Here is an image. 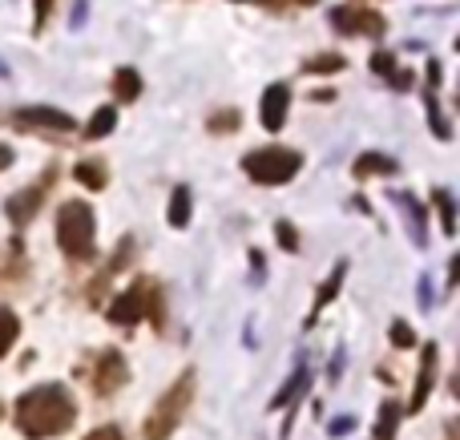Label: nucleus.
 Listing matches in <instances>:
<instances>
[{"label": "nucleus", "instance_id": "1", "mask_svg": "<svg viewBox=\"0 0 460 440\" xmlns=\"http://www.w3.org/2000/svg\"><path fill=\"white\" fill-rule=\"evenodd\" d=\"M77 420V404H73L65 384H40L16 400V428L29 440L61 436Z\"/></svg>", "mask_w": 460, "mask_h": 440}, {"label": "nucleus", "instance_id": "2", "mask_svg": "<svg viewBox=\"0 0 460 440\" xmlns=\"http://www.w3.org/2000/svg\"><path fill=\"white\" fill-rule=\"evenodd\" d=\"M97 226H93V210L89 202H65L61 215H57V242L73 263H85L97 251Z\"/></svg>", "mask_w": 460, "mask_h": 440}, {"label": "nucleus", "instance_id": "3", "mask_svg": "<svg viewBox=\"0 0 460 440\" xmlns=\"http://www.w3.org/2000/svg\"><path fill=\"white\" fill-rule=\"evenodd\" d=\"M105 315H110L113 323H121V328H134V323H142L146 315H150L162 328V287L154 279H137L134 287L121 291V295L105 307Z\"/></svg>", "mask_w": 460, "mask_h": 440}, {"label": "nucleus", "instance_id": "4", "mask_svg": "<svg viewBox=\"0 0 460 440\" xmlns=\"http://www.w3.org/2000/svg\"><path fill=\"white\" fill-rule=\"evenodd\" d=\"M243 170L259 186H283L303 170V158H299V150H287V145H267V150L246 154Z\"/></svg>", "mask_w": 460, "mask_h": 440}, {"label": "nucleus", "instance_id": "5", "mask_svg": "<svg viewBox=\"0 0 460 440\" xmlns=\"http://www.w3.org/2000/svg\"><path fill=\"white\" fill-rule=\"evenodd\" d=\"M190 400H194V372H186V376L158 400V409L146 417V440H166L178 425H182Z\"/></svg>", "mask_w": 460, "mask_h": 440}, {"label": "nucleus", "instance_id": "6", "mask_svg": "<svg viewBox=\"0 0 460 440\" xmlns=\"http://www.w3.org/2000/svg\"><path fill=\"white\" fill-rule=\"evenodd\" d=\"M126 376H129V368H126V360H121L118 348L97 352L93 364H89V384H93L97 396H113L121 384H126Z\"/></svg>", "mask_w": 460, "mask_h": 440}, {"label": "nucleus", "instance_id": "7", "mask_svg": "<svg viewBox=\"0 0 460 440\" xmlns=\"http://www.w3.org/2000/svg\"><path fill=\"white\" fill-rule=\"evenodd\" d=\"M332 24L340 32H367V37H384V29H388V21H384L376 8H356V4H340L332 8Z\"/></svg>", "mask_w": 460, "mask_h": 440}, {"label": "nucleus", "instance_id": "8", "mask_svg": "<svg viewBox=\"0 0 460 440\" xmlns=\"http://www.w3.org/2000/svg\"><path fill=\"white\" fill-rule=\"evenodd\" d=\"M16 129H53V134H73V118L61 110H49V105H24L13 113Z\"/></svg>", "mask_w": 460, "mask_h": 440}, {"label": "nucleus", "instance_id": "9", "mask_svg": "<svg viewBox=\"0 0 460 440\" xmlns=\"http://www.w3.org/2000/svg\"><path fill=\"white\" fill-rule=\"evenodd\" d=\"M53 178H57V174H53V170H49V174L40 178V182H32L29 190L13 194V198L4 202V215L13 218L16 226H24V223H29V218H32V215H37V210H40V202H45V194H49V186H53Z\"/></svg>", "mask_w": 460, "mask_h": 440}, {"label": "nucleus", "instance_id": "10", "mask_svg": "<svg viewBox=\"0 0 460 440\" xmlns=\"http://www.w3.org/2000/svg\"><path fill=\"white\" fill-rule=\"evenodd\" d=\"M287 105H291V89H287V85H267V93H262V110H259V118H262V126H267L270 134H279V129H283V121H287Z\"/></svg>", "mask_w": 460, "mask_h": 440}, {"label": "nucleus", "instance_id": "11", "mask_svg": "<svg viewBox=\"0 0 460 440\" xmlns=\"http://www.w3.org/2000/svg\"><path fill=\"white\" fill-rule=\"evenodd\" d=\"M432 384H437V344L424 348V360H420V376H416V392H412V412L424 409V400H429Z\"/></svg>", "mask_w": 460, "mask_h": 440}, {"label": "nucleus", "instance_id": "12", "mask_svg": "<svg viewBox=\"0 0 460 440\" xmlns=\"http://www.w3.org/2000/svg\"><path fill=\"white\" fill-rule=\"evenodd\" d=\"M392 202H396V207L404 210L408 231H412V242H416V247H424V234H429V226H424V207L412 198V194H396Z\"/></svg>", "mask_w": 460, "mask_h": 440}, {"label": "nucleus", "instance_id": "13", "mask_svg": "<svg viewBox=\"0 0 460 440\" xmlns=\"http://www.w3.org/2000/svg\"><path fill=\"white\" fill-rule=\"evenodd\" d=\"M396 170L400 166L392 158H384V154H359L351 174H356V178H388V174H396Z\"/></svg>", "mask_w": 460, "mask_h": 440}, {"label": "nucleus", "instance_id": "14", "mask_svg": "<svg viewBox=\"0 0 460 440\" xmlns=\"http://www.w3.org/2000/svg\"><path fill=\"white\" fill-rule=\"evenodd\" d=\"M372 69L380 73V77L388 81V85H396V89H408V85H412V77H408V73L400 69L396 57H392V53H376V57H372Z\"/></svg>", "mask_w": 460, "mask_h": 440}, {"label": "nucleus", "instance_id": "15", "mask_svg": "<svg viewBox=\"0 0 460 440\" xmlns=\"http://www.w3.org/2000/svg\"><path fill=\"white\" fill-rule=\"evenodd\" d=\"M142 93V77H137V69H118L113 73V97H118V101H134V97Z\"/></svg>", "mask_w": 460, "mask_h": 440}, {"label": "nucleus", "instance_id": "16", "mask_svg": "<svg viewBox=\"0 0 460 440\" xmlns=\"http://www.w3.org/2000/svg\"><path fill=\"white\" fill-rule=\"evenodd\" d=\"M73 178H77L81 186H89V190H102V186L110 182V170H105L102 162H77V166H73Z\"/></svg>", "mask_w": 460, "mask_h": 440}, {"label": "nucleus", "instance_id": "17", "mask_svg": "<svg viewBox=\"0 0 460 440\" xmlns=\"http://www.w3.org/2000/svg\"><path fill=\"white\" fill-rule=\"evenodd\" d=\"M113 126H118V110H113V105H102V110L93 113V121L85 126V137L89 142H97V137H105Z\"/></svg>", "mask_w": 460, "mask_h": 440}, {"label": "nucleus", "instance_id": "18", "mask_svg": "<svg viewBox=\"0 0 460 440\" xmlns=\"http://www.w3.org/2000/svg\"><path fill=\"white\" fill-rule=\"evenodd\" d=\"M396 425H400V404L388 400L380 409V425H376V440H396Z\"/></svg>", "mask_w": 460, "mask_h": 440}, {"label": "nucleus", "instance_id": "19", "mask_svg": "<svg viewBox=\"0 0 460 440\" xmlns=\"http://www.w3.org/2000/svg\"><path fill=\"white\" fill-rule=\"evenodd\" d=\"M190 223V190L178 186L174 198H170V226H186Z\"/></svg>", "mask_w": 460, "mask_h": 440}, {"label": "nucleus", "instance_id": "20", "mask_svg": "<svg viewBox=\"0 0 460 440\" xmlns=\"http://www.w3.org/2000/svg\"><path fill=\"white\" fill-rule=\"evenodd\" d=\"M16 331H21V320L8 307H0V356H8V348L16 344Z\"/></svg>", "mask_w": 460, "mask_h": 440}, {"label": "nucleus", "instance_id": "21", "mask_svg": "<svg viewBox=\"0 0 460 440\" xmlns=\"http://www.w3.org/2000/svg\"><path fill=\"white\" fill-rule=\"evenodd\" d=\"M432 198H437V210H440V223H445V234H453V231H456V218H453V194H448V190H437Z\"/></svg>", "mask_w": 460, "mask_h": 440}, {"label": "nucleus", "instance_id": "22", "mask_svg": "<svg viewBox=\"0 0 460 440\" xmlns=\"http://www.w3.org/2000/svg\"><path fill=\"white\" fill-rule=\"evenodd\" d=\"M307 73H332V69H343V57L340 53H323V57H311L307 65H303Z\"/></svg>", "mask_w": 460, "mask_h": 440}, {"label": "nucleus", "instance_id": "23", "mask_svg": "<svg viewBox=\"0 0 460 440\" xmlns=\"http://www.w3.org/2000/svg\"><path fill=\"white\" fill-rule=\"evenodd\" d=\"M307 380H311V376H307V368H299V372L291 376V384H287L283 392L275 396V404H291V400H295V392H303V388H307Z\"/></svg>", "mask_w": 460, "mask_h": 440}, {"label": "nucleus", "instance_id": "24", "mask_svg": "<svg viewBox=\"0 0 460 440\" xmlns=\"http://www.w3.org/2000/svg\"><path fill=\"white\" fill-rule=\"evenodd\" d=\"M340 279H343V263L335 267V275H332V279L323 283V291H319V299H315V312H323V307H327V304H332V299H335V291H340Z\"/></svg>", "mask_w": 460, "mask_h": 440}, {"label": "nucleus", "instance_id": "25", "mask_svg": "<svg viewBox=\"0 0 460 440\" xmlns=\"http://www.w3.org/2000/svg\"><path fill=\"white\" fill-rule=\"evenodd\" d=\"M392 344H396V348H412L416 344L412 328H408V323H392Z\"/></svg>", "mask_w": 460, "mask_h": 440}, {"label": "nucleus", "instance_id": "26", "mask_svg": "<svg viewBox=\"0 0 460 440\" xmlns=\"http://www.w3.org/2000/svg\"><path fill=\"white\" fill-rule=\"evenodd\" d=\"M279 242H283V251H299V239H295L291 223H279Z\"/></svg>", "mask_w": 460, "mask_h": 440}, {"label": "nucleus", "instance_id": "27", "mask_svg": "<svg viewBox=\"0 0 460 440\" xmlns=\"http://www.w3.org/2000/svg\"><path fill=\"white\" fill-rule=\"evenodd\" d=\"M230 126L238 129V110H234V113H218V118L210 121V129H230Z\"/></svg>", "mask_w": 460, "mask_h": 440}, {"label": "nucleus", "instance_id": "28", "mask_svg": "<svg viewBox=\"0 0 460 440\" xmlns=\"http://www.w3.org/2000/svg\"><path fill=\"white\" fill-rule=\"evenodd\" d=\"M351 425H356L351 417H340V420H332V425H327V433H332V436H343V433H351Z\"/></svg>", "mask_w": 460, "mask_h": 440}, {"label": "nucleus", "instance_id": "29", "mask_svg": "<svg viewBox=\"0 0 460 440\" xmlns=\"http://www.w3.org/2000/svg\"><path fill=\"white\" fill-rule=\"evenodd\" d=\"M85 440H126V436H121V428H110V425H105V428H97V433H89Z\"/></svg>", "mask_w": 460, "mask_h": 440}, {"label": "nucleus", "instance_id": "30", "mask_svg": "<svg viewBox=\"0 0 460 440\" xmlns=\"http://www.w3.org/2000/svg\"><path fill=\"white\" fill-rule=\"evenodd\" d=\"M49 13H53V0H37V29L49 21Z\"/></svg>", "mask_w": 460, "mask_h": 440}, {"label": "nucleus", "instance_id": "31", "mask_svg": "<svg viewBox=\"0 0 460 440\" xmlns=\"http://www.w3.org/2000/svg\"><path fill=\"white\" fill-rule=\"evenodd\" d=\"M13 166V150H8V145H0V170H8Z\"/></svg>", "mask_w": 460, "mask_h": 440}, {"label": "nucleus", "instance_id": "32", "mask_svg": "<svg viewBox=\"0 0 460 440\" xmlns=\"http://www.w3.org/2000/svg\"><path fill=\"white\" fill-rule=\"evenodd\" d=\"M267 4H275V8H291V4H311V0H267Z\"/></svg>", "mask_w": 460, "mask_h": 440}, {"label": "nucleus", "instance_id": "33", "mask_svg": "<svg viewBox=\"0 0 460 440\" xmlns=\"http://www.w3.org/2000/svg\"><path fill=\"white\" fill-rule=\"evenodd\" d=\"M0 417H4V404H0Z\"/></svg>", "mask_w": 460, "mask_h": 440}]
</instances>
